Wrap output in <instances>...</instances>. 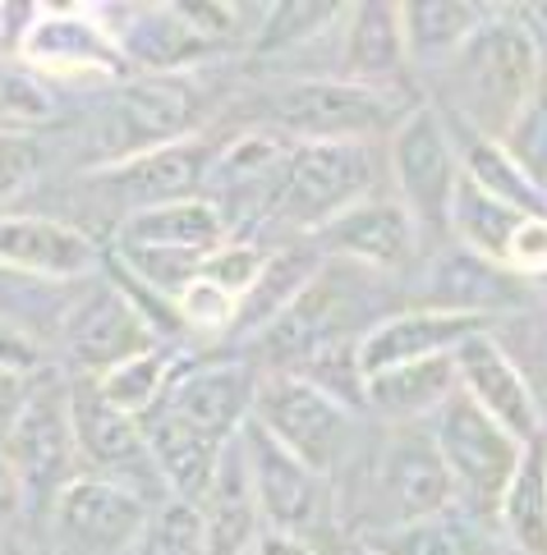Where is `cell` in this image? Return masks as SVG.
Listing matches in <instances>:
<instances>
[{"label": "cell", "instance_id": "6da1fadb", "mask_svg": "<svg viewBox=\"0 0 547 555\" xmlns=\"http://www.w3.org/2000/svg\"><path fill=\"white\" fill-rule=\"evenodd\" d=\"M446 96L456 106V125L483 138H501L506 125L543 92V51L524 10H493L483 28L451 65H442Z\"/></svg>", "mask_w": 547, "mask_h": 555}, {"label": "cell", "instance_id": "7a4b0ae2", "mask_svg": "<svg viewBox=\"0 0 547 555\" xmlns=\"http://www.w3.org/2000/svg\"><path fill=\"white\" fill-rule=\"evenodd\" d=\"M382 175L386 143H295L271 193L267 225L285 230L290 240H313L327 221L373 197Z\"/></svg>", "mask_w": 547, "mask_h": 555}, {"label": "cell", "instance_id": "3957f363", "mask_svg": "<svg viewBox=\"0 0 547 555\" xmlns=\"http://www.w3.org/2000/svg\"><path fill=\"white\" fill-rule=\"evenodd\" d=\"M405 111L396 88H364L336 74L281 78L263 96V125L290 143H386Z\"/></svg>", "mask_w": 547, "mask_h": 555}, {"label": "cell", "instance_id": "277c9868", "mask_svg": "<svg viewBox=\"0 0 547 555\" xmlns=\"http://www.w3.org/2000/svg\"><path fill=\"white\" fill-rule=\"evenodd\" d=\"M203 88L193 74H129L111 83V96L88 133L92 170L133 162L143 152L199 138L203 125Z\"/></svg>", "mask_w": 547, "mask_h": 555}, {"label": "cell", "instance_id": "5b68a950", "mask_svg": "<svg viewBox=\"0 0 547 555\" xmlns=\"http://www.w3.org/2000/svg\"><path fill=\"white\" fill-rule=\"evenodd\" d=\"M386 180L391 197L415 216L423 234H446V211L465 180L456 129L433 102H415L386 138Z\"/></svg>", "mask_w": 547, "mask_h": 555}, {"label": "cell", "instance_id": "8992f818", "mask_svg": "<svg viewBox=\"0 0 547 555\" xmlns=\"http://www.w3.org/2000/svg\"><path fill=\"white\" fill-rule=\"evenodd\" d=\"M359 409H349L336 395H327L322 386L304 382L295 372H267L258 376V400H253V423L267 436L300 454L308 468H318L322 478H331L341 464H349V454L359 446Z\"/></svg>", "mask_w": 547, "mask_h": 555}, {"label": "cell", "instance_id": "52a82bcc", "mask_svg": "<svg viewBox=\"0 0 547 555\" xmlns=\"http://www.w3.org/2000/svg\"><path fill=\"white\" fill-rule=\"evenodd\" d=\"M451 505L460 501L451 473L428 436V423L391 427L386 441L373 450V468H368V524L386 538V532L415 528Z\"/></svg>", "mask_w": 547, "mask_h": 555}, {"label": "cell", "instance_id": "ba28073f", "mask_svg": "<svg viewBox=\"0 0 547 555\" xmlns=\"http://www.w3.org/2000/svg\"><path fill=\"white\" fill-rule=\"evenodd\" d=\"M0 450H5V460L24 478L33 514H47L55 495L84 473L78 441H74V418H69V376L61 367H47L33 382L28 400L18 409L14 427L5 431Z\"/></svg>", "mask_w": 547, "mask_h": 555}, {"label": "cell", "instance_id": "9c48e42d", "mask_svg": "<svg viewBox=\"0 0 547 555\" xmlns=\"http://www.w3.org/2000/svg\"><path fill=\"white\" fill-rule=\"evenodd\" d=\"M249 478H253V501L263 514V532H285V538L313 542L322 551V532L336 528V491L331 478L318 468H308L300 454H290L277 436H267L258 423L249 418L240 431Z\"/></svg>", "mask_w": 547, "mask_h": 555}, {"label": "cell", "instance_id": "30bf717a", "mask_svg": "<svg viewBox=\"0 0 547 555\" xmlns=\"http://www.w3.org/2000/svg\"><path fill=\"white\" fill-rule=\"evenodd\" d=\"M428 436H433L442 464H446V473H451L456 501L465 509L493 519L506 482L516 478L524 441H516L506 427H497L479 404H469L460 390L433 413V418H428Z\"/></svg>", "mask_w": 547, "mask_h": 555}, {"label": "cell", "instance_id": "8fae6325", "mask_svg": "<svg viewBox=\"0 0 547 555\" xmlns=\"http://www.w3.org/2000/svg\"><path fill=\"white\" fill-rule=\"evenodd\" d=\"M69 418H74V441H78V464H84V473L143 495L152 509L170 501V491L162 482V473H156L152 450H148L143 423L115 409L88 376H69Z\"/></svg>", "mask_w": 547, "mask_h": 555}, {"label": "cell", "instance_id": "7c38bea8", "mask_svg": "<svg viewBox=\"0 0 547 555\" xmlns=\"http://www.w3.org/2000/svg\"><path fill=\"white\" fill-rule=\"evenodd\" d=\"M156 345H166V340L152 331L143 308L115 281H102V285H84L78 304L69 308L65 331H61V340H55V349H61L55 353V367L65 376H88V382H97V376L111 372L115 363H125L133 353L156 349Z\"/></svg>", "mask_w": 547, "mask_h": 555}, {"label": "cell", "instance_id": "4fadbf2b", "mask_svg": "<svg viewBox=\"0 0 547 555\" xmlns=\"http://www.w3.org/2000/svg\"><path fill=\"white\" fill-rule=\"evenodd\" d=\"M148 514L152 505L143 495H133L106 478H92V473H78L42 514L47 551L51 555H129Z\"/></svg>", "mask_w": 547, "mask_h": 555}, {"label": "cell", "instance_id": "5bb4252c", "mask_svg": "<svg viewBox=\"0 0 547 555\" xmlns=\"http://www.w3.org/2000/svg\"><path fill=\"white\" fill-rule=\"evenodd\" d=\"M18 61L33 74H42L51 88L120 83V78H129V61L120 55L115 37L106 33L92 5H37Z\"/></svg>", "mask_w": 547, "mask_h": 555}, {"label": "cell", "instance_id": "9a60e30c", "mask_svg": "<svg viewBox=\"0 0 547 555\" xmlns=\"http://www.w3.org/2000/svg\"><path fill=\"white\" fill-rule=\"evenodd\" d=\"M313 244H318L322 257L364 267V271L382 275V281H400V275H409L419 262L423 230H419L415 216L400 207V197L373 193L349 211H341L336 221H327L318 234H313Z\"/></svg>", "mask_w": 547, "mask_h": 555}, {"label": "cell", "instance_id": "2e32d148", "mask_svg": "<svg viewBox=\"0 0 547 555\" xmlns=\"http://www.w3.org/2000/svg\"><path fill=\"white\" fill-rule=\"evenodd\" d=\"M0 267L51 285H88L106 253L84 225L42 211H0Z\"/></svg>", "mask_w": 547, "mask_h": 555}, {"label": "cell", "instance_id": "e0dca14e", "mask_svg": "<svg viewBox=\"0 0 547 555\" xmlns=\"http://www.w3.org/2000/svg\"><path fill=\"white\" fill-rule=\"evenodd\" d=\"M212 156H217V143H212L207 133H199V138H185V143L143 152V156H133V162L88 170V180H92V189H102L106 197L120 203V221H125V216L143 211V207L180 203V197H207L203 189H207Z\"/></svg>", "mask_w": 547, "mask_h": 555}, {"label": "cell", "instance_id": "ac0fdd59", "mask_svg": "<svg viewBox=\"0 0 547 555\" xmlns=\"http://www.w3.org/2000/svg\"><path fill=\"white\" fill-rule=\"evenodd\" d=\"M451 359H456V386L469 404H479L487 418L511 431L516 441H524V446L543 441L538 395L493 331H474Z\"/></svg>", "mask_w": 547, "mask_h": 555}, {"label": "cell", "instance_id": "d6986e66", "mask_svg": "<svg viewBox=\"0 0 547 555\" xmlns=\"http://www.w3.org/2000/svg\"><path fill=\"white\" fill-rule=\"evenodd\" d=\"M258 400V372L249 359H221V363H189L175 372L170 390L162 395V409L189 423L199 436L217 446H230L253 418Z\"/></svg>", "mask_w": 547, "mask_h": 555}, {"label": "cell", "instance_id": "ffe728a7", "mask_svg": "<svg viewBox=\"0 0 547 555\" xmlns=\"http://www.w3.org/2000/svg\"><path fill=\"white\" fill-rule=\"evenodd\" d=\"M474 331H487L483 317H465V312H437V308H396L378 317L368 335L359 340V372L373 376L386 367H405V363H423V359H442L456 353Z\"/></svg>", "mask_w": 547, "mask_h": 555}, {"label": "cell", "instance_id": "44dd1931", "mask_svg": "<svg viewBox=\"0 0 547 555\" xmlns=\"http://www.w3.org/2000/svg\"><path fill=\"white\" fill-rule=\"evenodd\" d=\"M409 65L400 5L368 0V5H345L336 28V78L364 88H396L400 69Z\"/></svg>", "mask_w": 547, "mask_h": 555}, {"label": "cell", "instance_id": "7402d4cb", "mask_svg": "<svg viewBox=\"0 0 547 555\" xmlns=\"http://www.w3.org/2000/svg\"><path fill=\"white\" fill-rule=\"evenodd\" d=\"M230 240L226 216L212 197H180V203L143 207L115 225V248L125 253H193L207 257Z\"/></svg>", "mask_w": 547, "mask_h": 555}, {"label": "cell", "instance_id": "603a6c76", "mask_svg": "<svg viewBox=\"0 0 547 555\" xmlns=\"http://www.w3.org/2000/svg\"><path fill=\"white\" fill-rule=\"evenodd\" d=\"M511 299V271L493 267L483 257L465 253L460 244L446 240L442 253L428 257L423 285H419V308L437 312H465V317H487L497 304Z\"/></svg>", "mask_w": 547, "mask_h": 555}, {"label": "cell", "instance_id": "cb8c5ba5", "mask_svg": "<svg viewBox=\"0 0 547 555\" xmlns=\"http://www.w3.org/2000/svg\"><path fill=\"white\" fill-rule=\"evenodd\" d=\"M456 390H460L456 359L442 353V359H423V363L364 376V409L386 418L391 427H409V423H428Z\"/></svg>", "mask_w": 547, "mask_h": 555}, {"label": "cell", "instance_id": "d4e9b609", "mask_svg": "<svg viewBox=\"0 0 547 555\" xmlns=\"http://www.w3.org/2000/svg\"><path fill=\"white\" fill-rule=\"evenodd\" d=\"M322 262H327V257L318 253V244H313V240H304V244H277V248H271L263 275L253 281V289L240 299L234 335L253 345L271 322H281V317L290 312V304H295L300 294L308 289L313 275H318Z\"/></svg>", "mask_w": 547, "mask_h": 555}, {"label": "cell", "instance_id": "484cf974", "mask_svg": "<svg viewBox=\"0 0 547 555\" xmlns=\"http://www.w3.org/2000/svg\"><path fill=\"white\" fill-rule=\"evenodd\" d=\"M493 14L487 5H469V0H405L400 5V33L409 65H451L469 47V37L483 28Z\"/></svg>", "mask_w": 547, "mask_h": 555}, {"label": "cell", "instance_id": "4316f807", "mask_svg": "<svg viewBox=\"0 0 547 555\" xmlns=\"http://www.w3.org/2000/svg\"><path fill=\"white\" fill-rule=\"evenodd\" d=\"M373 546H382L386 555H516L511 542L501 538L497 519L474 514L465 505L442 509L415 528L386 532V538H378Z\"/></svg>", "mask_w": 547, "mask_h": 555}, {"label": "cell", "instance_id": "83f0119b", "mask_svg": "<svg viewBox=\"0 0 547 555\" xmlns=\"http://www.w3.org/2000/svg\"><path fill=\"white\" fill-rule=\"evenodd\" d=\"M516 555H547V441H530L493 509Z\"/></svg>", "mask_w": 547, "mask_h": 555}, {"label": "cell", "instance_id": "f1b7e54d", "mask_svg": "<svg viewBox=\"0 0 547 555\" xmlns=\"http://www.w3.org/2000/svg\"><path fill=\"white\" fill-rule=\"evenodd\" d=\"M446 120H451V115H446ZM451 129H460L456 147H460V170H465L469 184L483 189L487 197H497V203H506L520 216H547V189L534 184L530 175L506 156V147L497 143V138H483V133L465 129L456 120H451Z\"/></svg>", "mask_w": 547, "mask_h": 555}, {"label": "cell", "instance_id": "f546056e", "mask_svg": "<svg viewBox=\"0 0 547 555\" xmlns=\"http://www.w3.org/2000/svg\"><path fill=\"white\" fill-rule=\"evenodd\" d=\"M524 221L520 211H511L497 197H487L483 189H474L469 180H460L456 197H451V211H446V240L460 244L465 253L483 257V262L501 267L506 262V244H511L516 225Z\"/></svg>", "mask_w": 547, "mask_h": 555}, {"label": "cell", "instance_id": "4dcf8cb0", "mask_svg": "<svg viewBox=\"0 0 547 555\" xmlns=\"http://www.w3.org/2000/svg\"><path fill=\"white\" fill-rule=\"evenodd\" d=\"M175 372H180V359H175L166 345H156V349H143V353H133V359L115 363L111 372H102L97 376V390L120 413H129V418H143V413L162 404Z\"/></svg>", "mask_w": 547, "mask_h": 555}, {"label": "cell", "instance_id": "1f68e13d", "mask_svg": "<svg viewBox=\"0 0 547 555\" xmlns=\"http://www.w3.org/2000/svg\"><path fill=\"white\" fill-rule=\"evenodd\" d=\"M51 120H61V88H51L24 61L0 55V129L37 133Z\"/></svg>", "mask_w": 547, "mask_h": 555}, {"label": "cell", "instance_id": "d6a6232c", "mask_svg": "<svg viewBox=\"0 0 547 555\" xmlns=\"http://www.w3.org/2000/svg\"><path fill=\"white\" fill-rule=\"evenodd\" d=\"M345 5H304V0H290V5H267L263 28L253 37V51L258 55H290L304 51L308 42H322L327 33L341 28Z\"/></svg>", "mask_w": 547, "mask_h": 555}, {"label": "cell", "instance_id": "836d02e7", "mask_svg": "<svg viewBox=\"0 0 547 555\" xmlns=\"http://www.w3.org/2000/svg\"><path fill=\"white\" fill-rule=\"evenodd\" d=\"M129 555H207V524L193 501H162L139 532Z\"/></svg>", "mask_w": 547, "mask_h": 555}, {"label": "cell", "instance_id": "e575fe53", "mask_svg": "<svg viewBox=\"0 0 547 555\" xmlns=\"http://www.w3.org/2000/svg\"><path fill=\"white\" fill-rule=\"evenodd\" d=\"M497 143L506 147V156H511L534 184L547 189V88L524 102V111L506 125V133L497 138Z\"/></svg>", "mask_w": 547, "mask_h": 555}, {"label": "cell", "instance_id": "d590c367", "mask_svg": "<svg viewBox=\"0 0 547 555\" xmlns=\"http://www.w3.org/2000/svg\"><path fill=\"white\" fill-rule=\"evenodd\" d=\"M175 312H180V326L185 331H199V335H234V317H240V299L226 294L217 281L199 275L180 299H175Z\"/></svg>", "mask_w": 547, "mask_h": 555}, {"label": "cell", "instance_id": "8d00e7d4", "mask_svg": "<svg viewBox=\"0 0 547 555\" xmlns=\"http://www.w3.org/2000/svg\"><path fill=\"white\" fill-rule=\"evenodd\" d=\"M42 138L37 133H14V129H0V211H10L18 197H24L37 175H42Z\"/></svg>", "mask_w": 547, "mask_h": 555}, {"label": "cell", "instance_id": "74e56055", "mask_svg": "<svg viewBox=\"0 0 547 555\" xmlns=\"http://www.w3.org/2000/svg\"><path fill=\"white\" fill-rule=\"evenodd\" d=\"M271 248H277V244H263V240H226L217 253H207L203 275H207V281H217L226 294H234V299H244V294L253 289V281L263 275Z\"/></svg>", "mask_w": 547, "mask_h": 555}, {"label": "cell", "instance_id": "f35d334b", "mask_svg": "<svg viewBox=\"0 0 547 555\" xmlns=\"http://www.w3.org/2000/svg\"><path fill=\"white\" fill-rule=\"evenodd\" d=\"M511 275L520 281H534V275H547V216H524L516 225L511 244H506V262Z\"/></svg>", "mask_w": 547, "mask_h": 555}, {"label": "cell", "instance_id": "ab89813d", "mask_svg": "<svg viewBox=\"0 0 547 555\" xmlns=\"http://www.w3.org/2000/svg\"><path fill=\"white\" fill-rule=\"evenodd\" d=\"M47 367H55V359H51V349L37 340V335L18 331L10 322H0V372L37 376V372H47Z\"/></svg>", "mask_w": 547, "mask_h": 555}, {"label": "cell", "instance_id": "60d3db41", "mask_svg": "<svg viewBox=\"0 0 547 555\" xmlns=\"http://www.w3.org/2000/svg\"><path fill=\"white\" fill-rule=\"evenodd\" d=\"M28 514H33L28 487L18 478V468L5 460V450H0V532H14V524H24Z\"/></svg>", "mask_w": 547, "mask_h": 555}, {"label": "cell", "instance_id": "b9f144b4", "mask_svg": "<svg viewBox=\"0 0 547 555\" xmlns=\"http://www.w3.org/2000/svg\"><path fill=\"white\" fill-rule=\"evenodd\" d=\"M37 18V5H18V0H0V55L18 61V51L28 42V28Z\"/></svg>", "mask_w": 547, "mask_h": 555}, {"label": "cell", "instance_id": "7bdbcfd3", "mask_svg": "<svg viewBox=\"0 0 547 555\" xmlns=\"http://www.w3.org/2000/svg\"><path fill=\"white\" fill-rule=\"evenodd\" d=\"M37 376H42V372H37ZM37 376H24V372H0V441H5V431L14 427L18 409H24V400H28V390H33Z\"/></svg>", "mask_w": 547, "mask_h": 555}, {"label": "cell", "instance_id": "ee69618b", "mask_svg": "<svg viewBox=\"0 0 547 555\" xmlns=\"http://www.w3.org/2000/svg\"><path fill=\"white\" fill-rule=\"evenodd\" d=\"M258 555H327V551H318L313 542H300V538H285V532H263Z\"/></svg>", "mask_w": 547, "mask_h": 555}, {"label": "cell", "instance_id": "f6af8a7d", "mask_svg": "<svg viewBox=\"0 0 547 555\" xmlns=\"http://www.w3.org/2000/svg\"><path fill=\"white\" fill-rule=\"evenodd\" d=\"M336 555H386V551L373 546V542H355V546H345V551H336Z\"/></svg>", "mask_w": 547, "mask_h": 555}, {"label": "cell", "instance_id": "bcb514c9", "mask_svg": "<svg viewBox=\"0 0 547 555\" xmlns=\"http://www.w3.org/2000/svg\"><path fill=\"white\" fill-rule=\"evenodd\" d=\"M0 555H24L18 542H14V532H0Z\"/></svg>", "mask_w": 547, "mask_h": 555}, {"label": "cell", "instance_id": "7dc6e473", "mask_svg": "<svg viewBox=\"0 0 547 555\" xmlns=\"http://www.w3.org/2000/svg\"><path fill=\"white\" fill-rule=\"evenodd\" d=\"M530 18H538V24L547 28V5H534V10H530Z\"/></svg>", "mask_w": 547, "mask_h": 555}, {"label": "cell", "instance_id": "c3c4849f", "mask_svg": "<svg viewBox=\"0 0 547 555\" xmlns=\"http://www.w3.org/2000/svg\"><path fill=\"white\" fill-rule=\"evenodd\" d=\"M244 555H258V546H249V551H244Z\"/></svg>", "mask_w": 547, "mask_h": 555}]
</instances>
